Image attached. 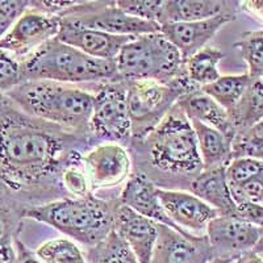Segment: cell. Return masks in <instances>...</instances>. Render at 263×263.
I'll return each mask as SVG.
<instances>
[{"label": "cell", "instance_id": "29", "mask_svg": "<svg viewBox=\"0 0 263 263\" xmlns=\"http://www.w3.org/2000/svg\"><path fill=\"white\" fill-rule=\"evenodd\" d=\"M248 65V74L253 79L263 78V32L243 33L241 39L234 44Z\"/></svg>", "mask_w": 263, "mask_h": 263}, {"label": "cell", "instance_id": "16", "mask_svg": "<svg viewBox=\"0 0 263 263\" xmlns=\"http://www.w3.org/2000/svg\"><path fill=\"white\" fill-rule=\"evenodd\" d=\"M236 15H218L212 18L191 23H167L161 25V33L179 50L183 60H189L200 51L225 24L233 21Z\"/></svg>", "mask_w": 263, "mask_h": 263}, {"label": "cell", "instance_id": "18", "mask_svg": "<svg viewBox=\"0 0 263 263\" xmlns=\"http://www.w3.org/2000/svg\"><path fill=\"white\" fill-rule=\"evenodd\" d=\"M119 200L120 203L129 206L138 215L182 233L162 208L158 197V187L142 174H132L125 184L123 185Z\"/></svg>", "mask_w": 263, "mask_h": 263}, {"label": "cell", "instance_id": "37", "mask_svg": "<svg viewBox=\"0 0 263 263\" xmlns=\"http://www.w3.org/2000/svg\"><path fill=\"white\" fill-rule=\"evenodd\" d=\"M241 9L253 17L263 21V0H254V2H243L241 3Z\"/></svg>", "mask_w": 263, "mask_h": 263}, {"label": "cell", "instance_id": "12", "mask_svg": "<svg viewBox=\"0 0 263 263\" xmlns=\"http://www.w3.org/2000/svg\"><path fill=\"white\" fill-rule=\"evenodd\" d=\"M158 197L166 215L183 234L205 236L208 224L218 216L217 211L190 191L158 189Z\"/></svg>", "mask_w": 263, "mask_h": 263}, {"label": "cell", "instance_id": "19", "mask_svg": "<svg viewBox=\"0 0 263 263\" xmlns=\"http://www.w3.org/2000/svg\"><path fill=\"white\" fill-rule=\"evenodd\" d=\"M225 168L227 166L203 170L191 183L189 191L212 206L220 216H236L237 205L232 199Z\"/></svg>", "mask_w": 263, "mask_h": 263}, {"label": "cell", "instance_id": "41", "mask_svg": "<svg viewBox=\"0 0 263 263\" xmlns=\"http://www.w3.org/2000/svg\"><path fill=\"white\" fill-rule=\"evenodd\" d=\"M260 255H262V257H263V254H260Z\"/></svg>", "mask_w": 263, "mask_h": 263}, {"label": "cell", "instance_id": "20", "mask_svg": "<svg viewBox=\"0 0 263 263\" xmlns=\"http://www.w3.org/2000/svg\"><path fill=\"white\" fill-rule=\"evenodd\" d=\"M241 2L221 0H164L163 20L167 23H191L212 18L218 15H237Z\"/></svg>", "mask_w": 263, "mask_h": 263}, {"label": "cell", "instance_id": "36", "mask_svg": "<svg viewBox=\"0 0 263 263\" xmlns=\"http://www.w3.org/2000/svg\"><path fill=\"white\" fill-rule=\"evenodd\" d=\"M29 7L28 0H0V40Z\"/></svg>", "mask_w": 263, "mask_h": 263}, {"label": "cell", "instance_id": "30", "mask_svg": "<svg viewBox=\"0 0 263 263\" xmlns=\"http://www.w3.org/2000/svg\"><path fill=\"white\" fill-rule=\"evenodd\" d=\"M239 157L263 161V121L236 135L233 140V158Z\"/></svg>", "mask_w": 263, "mask_h": 263}, {"label": "cell", "instance_id": "40", "mask_svg": "<svg viewBox=\"0 0 263 263\" xmlns=\"http://www.w3.org/2000/svg\"><path fill=\"white\" fill-rule=\"evenodd\" d=\"M260 30H262V32H263V29H260Z\"/></svg>", "mask_w": 263, "mask_h": 263}, {"label": "cell", "instance_id": "28", "mask_svg": "<svg viewBox=\"0 0 263 263\" xmlns=\"http://www.w3.org/2000/svg\"><path fill=\"white\" fill-rule=\"evenodd\" d=\"M42 263H87L84 251L67 237L49 239L34 251Z\"/></svg>", "mask_w": 263, "mask_h": 263}, {"label": "cell", "instance_id": "33", "mask_svg": "<svg viewBox=\"0 0 263 263\" xmlns=\"http://www.w3.org/2000/svg\"><path fill=\"white\" fill-rule=\"evenodd\" d=\"M24 82L21 61L0 48V95H6Z\"/></svg>", "mask_w": 263, "mask_h": 263}, {"label": "cell", "instance_id": "25", "mask_svg": "<svg viewBox=\"0 0 263 263\" xmlns=\"http://www.w3.org/2000/svg\"><path fill=\"white\" fill-rule=\"evenodd\" d=\"M224 58V53L213 46H205L192 57L184 61L185 75L192 84L199 88L217 81L221 74L218 71V63Z\"/></svg>", "mask_w": 263, "mask_h": 263}, {"label": "cell", "instance_id": "31", "mask_svg": "<svg viewBox=\"0 0 263 263\" xmlns=\"http://www.w3.org/2000/svg\"><path fill=\"white\" fill-rule=\"evenodd\" d=\"M116 4L133 17L162 25L164 0H117Z\"/></svg>", "mask_w": 263, "mask_h": 263}, {"label": "cell", "instance_id": "1", "mask_svg": "<svg viewBox=\"0 0 263 263\" xmlns=\"http://www.w3.org/2000/svg\"><path fill=\"white\" fill-rule=\"evenodd\" d=\"M93 145L92 138L29 116L0 95V185L25 208L67 197L62 173Z\"/></svg>", "mask_w": 263, "mask_h": 263}, {"label": "cell", "instance_id": "22", "mask_svg": "<svg viewBox=\"0 0 263 263\" xmlns=\"http://www.w3.org/2000/svg\"><path fill=\"white\" fill-rule=\"evenodd\" d=\"M24 208L0 185V263H16V242Z\"/></svg>", "mask_w": 263, "mask_h": 263}, {"label": "cell", "instance_id": "23", "mask_svg": "<svg viewBox=\"0 0 263 263\" xmlns=\"http://www.w3.org/2000/svg\"><path fill=\"white\" fill-rule=\"evenodd\" d=\"M190 121L195 132L197 149L203 162L204 170L228 166L229 162L233 159V140L222 135L217 129L199 123L196 120H190Z\"/></svg>", "mask_w": 263, "mask_h": 263}, {"label": "cell", "instance_id": "39", "mask_svg": "<svg viewBox=\"0 0 263 263\" xmlns=\"http://www.w3.org/2000/svg\"><path fill=\"white\" fill-rule=\"evenodd\" d=\"M236 258H220L215 257L213 259H211L208 263H234Z\"/></svg>", "mask_w": 263, "mask_h": 263}, {"label": "cell", "instance_id": "5", "mask_svg": "<svg viewBox=\"0 0 263 263\" xmlns=\"http://www.w3.org/2000/svg\"><path fill=\"white\" fill-rule=\"evenodd\" d=\"M25 81H50L90 86L119 78L115 61L90 57L53 39L21 61Z\"/></svg>", "mask_w": 263, "mask_h": 263}, {"label": "cell", "instance_id": "10", "mask_svg": "<svg viewBox=\"0 0 263 263\" xmlns=\"http://www.w3.org/2000/svg\"><path fill=\"white\" fill-rule=\"evenodd\" d=\"M82 166L91 194L116 190L125 184L133 174V161L128 147L115 142H100L84 152Z\"/></svg>", "mask_w": 263, "mask_h": 263}, {"label": "cell", "instance_id": "6", "mask_svg": "<svg viewBox=\"0 0 263 263\" xmlns=\"http://www.w3.org/2000/svg\"><path fill=\"white\" fill-rule=\"evenodd\" d=\"M121 81H156L170 83L185 77L179 50L158 33L137 36L129 41L115 60Z\"/></svg>", "mask_w": 263, "mask_h": 263}, {"label": "cell", "instance_id": "34", "mask_svg": "<svg viewBox=\"0 0 263 263\" xmlns=\"http://www.w3.org/2000/svg\"><path fill=\"white\" fill-rule=\"evenodd\" d=\"M61 184L67 197H86L92 195L82 166V159L65 168L61 177Z\"/></svg>", "mask_w": 263, "mask_h": 263}, {"label": "cell", "instance_id": "11", "mask_svg": "<svg viewBox=\"0 0 263 263\" xmlns=\"http://www.w3.org/2000/svg\"><path fill=\"white\" fill-rule=\"evenodd\" d=\"M60 28L61 21L57 16L48 15L30 6L0 40V48L23 61L44 44L57 39Z\"/></svg>", "mask_w": 263, "mask_h": 263}, {"label": "cell", "instance_id": "14", "mask_svg": "<svg viewBox=\"0 0 263 263\" xmlns=\"http://www.w3.org/2000/svg\"><path fill=\"white\" fill-rule=\"evenodd\" d=\"M159 224L138 215L129 206L117 203L114 230L125 241L140 263L152 262L159 236Z\"/></svg>", "mask_w": 263, "mask_h": 263}, {"label": "cell", "instance_id": "21", "mask_svg": "<svg viewBox=\"0 0 263 263\" xmlns=\"http://www.w3.org/2000/svg\"><path fill=\"white\" fill-rule=\"evenodd\" d=\"M178 105L190 120H196L199 123L217 129L230 140H234L236 137V129L230 121L228 112L200 88L182 96Z\"/></svg>", "mask_w": 263, "mask_h": 263}, {"label": "cell", "instance_id": "2", "mask_svg": "<svg viewBox=\"0 0 263 263\" xmlns=\"http://www.w3.org/2000/svg\"><path fill=\"white\" fill-rule=\"evenodd\" d=\"M133 173L142 174L158 189L189 191L204 170L191 121L177 105L141 141L128 147Z\"/></svg>", "mask_w": 263, "mask_h": 263}, {"label": "cell", "instance_id": "4", "mask_svg": "<svg viewBox=\"0 0 263 263\" xmlns=\"http://www.w3.org/2000/svg\"><path fill=\"white\" fill-rule=\"evenodd\" d=\"M119 199L62 197L41 205L27 206L23 218L41 222L86 249L92 248L114 230V213Z\"/></svg>", "mask_w": 263, "mask_h": 263}, {"label": "cell", "instance_id": "7", "mask_svg": "<svg viewBox=\"0 0 263 263\" xmlns=\"http://www.w3.org/2000/svg\"><path fill=\"white\" fill-rule=\"evenodd\" d=\"M125 83L132 142L144 140L177 105L182 96L199 88L189 81L187 75L170 83L156 81H133Z\"/></svg>", "mask_w": 263, "mask_h": 263}, {"label": "cell", "instance_id": "27", "mask_svg": "<svg viewBox=\"0 0 263 263\" xmlns=\"http://www.w3.org/2000/svg\"><path fill=\"white\" fill-rule=\"evenodd\" d=\"M87 263H140L121 237L112 230L102 242L84 250Z\"/></svg>", "mask_w": 263, "mask_h": 263}, {"label": "cell", "instance_id": "9", "mask_svg": "<svg viewBox=\"0 0 263 263\" xmlns=\"http://www.w3.org/2000/svg\"><path fill=\"white\" fill-rule=\"evenodd\" d=\"M62 24L99 30L114 36L137 37L161 32L156 23L140 20L117 7L116 2H72L58 15Z\"/></svg>", "mask_w": 263, "mask_h": 263}, {"label": "cell", "instance_id": "26", "mask_svg": "<svg viewBox=\"0 0 263 263\" xmlns=\"http://www.w3.org/2000/svg\"><path fill=\"white\" fill-rule=\"evenodd\" d=\"M251 79L253 78L248 72L239 75H221L217 81L204 86L200 90L211 96L229 114L248 90Z\"/></svg>", "mask_w": 263, "mask_h": 263}, {"label": "cell", "instance_id": "35", "mask_svg": "<svg viewBox=\"0 0 263 263\" xmlns=\"http://www.w3.org/2000/svg\"><path fill=\"white\" fill-rule=\"evenodd\" d=\"M236 205L246 203L263 204V173L241 185L229 187Z\"/></svg>", "mask_w": 263, "mask_h": 263}, {"label": "cell", "instance_id": "17", "mask_svg": "<svg viewBox=\"0 0 263 263\" xmlns=\"http://www.w3.org/2000/svg\"><path fill=\"white\" fill-rule=\"evenodd\" d=\"M135 37L114 36L104 32L61 23L57 40L82 53L103 61H115L121 49Z\"/></svg>", "mask_w": 263, "mask_h": 263}, {"label": "cell", "instance_id": "15", "mask_svg": "<svg viewBox=\"0 0 263 263\" xmlns=\"http://www.w3.org/2000/svg\"><path fill=\"white\" fill-rule=\"evenodd\" d=\"M159 236L150 263H208L215 258L205 236H187L159 225Z\"/></svg>", "mask_w": 263, "mask_h": 263}, {"label": "cell", "instance_id": "24", "mask_svg": "<svg viewBox=\"0 0 263 263\" xmlns=\"http://www.w3.org/2000/svg\"><path fill=\"white\" fill-rule=\"evenodd\" d=\"M228 115L237 135L263 121V81L251 79L241 100Z\"/></svg>", "mask_w": 263, "mask_h": 263}, {"label": "cell", "instance_id": "38", "mask_svg": "<svg viewBox=\"0 0 263 263\" xmlns=\"http://www.w3.org/2000/svg\"><path fill=\"white\" fill-rule=\"evenodd\" d=\"M234 263H263V257L254 253V251H249V253H245V254L236 258Z\"/></svg>", "mask_w": 263, "mask_h": 263}, {"label": "cell", "instance_id": "32", "mask_svg": "<svg viewBox=\"0 0 263 263\" xmlns=\"http://www.w3.org/2000/svg\"><path fill=\"white\" fill-rule=\"evenodd\" d=\"M263 173V161L250 158V157H239L233 158L225 168L229 187L241 185L248 180Z\"/></svg>", "mask_w": 263, "mask_h": 263}, {"label": "cell", "instance_id": "42", "mask_svg": "<svg viewBox=\"0 0 263 263\" xmlns=\"http://www.w3.org/2000/svg\"><path fill=\"white\" fill-rule=\"evenodd\" d=\"M262 81H263V78H262Z\"/></svg>", "mask_w": 263, "mask_h": 263}, {"label": "cell", "instance_id": "3", "mask_svg": "<svg viewBox=\"0 0 263 263\" xmlns=\"http://www.w3.org/2000/svg\"><path fill=\"white\" fill-rule=\"evenodd\" d=\"M92 86L25 81L6 93L23 112L84 137H91Z\"/></svg>", "mask_w": 263, "mask_h": 263}, {"label": "cell", "instance_id": "13", "mask_svg": "<svg viewBox=\"0 0 263 263\" xmlns=\"http://www.w3.org/2000/svg\"><path fill=\"white\" fill-rule=\"evenodd\" d=\"M262 229L237 216H220L208 224L205 237L215 257L238 258L253 251Z\"/></svg>", "mask_w": 263, "mask_h": 263}, {"label": "cell", "instance_id": "8", "mask_svg": "<svg viewBox=\"0 0 263 263\" xmlns=\"http://www.w3.org/2000/svg\"><path fill=\"white\" fill-rule=\"evenodd\" d=\"M93 104L90 135L96 144L115 142L129 147L132 125L126 105L125 81H107L92 86Z\"/></svg>", "mask_w": 263, "mask_h": 263}]
</instances>
